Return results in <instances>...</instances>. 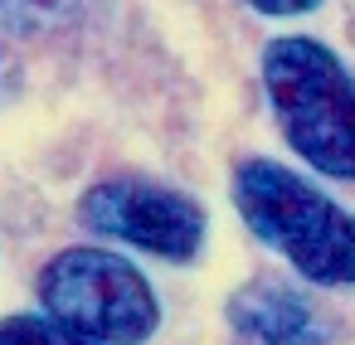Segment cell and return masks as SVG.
<instances>
[{"instance_id": "obj_8", "label": "cell", "mask_w": 355, "mask_h": 345, "mask_svg": "<svg viewBox=\"0 0 355 345\" xmlns=\"http://www.w3.org/2000/svg\"><path fill=\"white\" fill-rule=\"evenodd\" d=\"M10 83H15V73H10V59H6V49H0V98H10Z\"/></svg>"}, {"instance_id": "obj_7", "label": "cell", "mask_w": 355, "mask_h": 345, "mask_svg": "<svg viewBox=\"0 0 355 345\" xmlns=\"http://www.w3.org/2000/svg\"><path fill=\"white\" fill-rule=\"evenodd\" d=\"M248 10H258V15H272V20H287V15H306V10H316L321 0H243Z\"/></svg>"}, {"instance_id": "obj_6", "label": "cell", "mask_w": 355, "mask_h": 345, "mask_svg": "<svg viewBox=\"0 0 355 345\" xmlns=\"http://www.w3.org/2000/svg\"><path fill=\"white\" fill-rule=\"evenodd\" d=\"M0 345H88L78 335H69L49 311L44 316H0Z\"/></svg>"}, {"instance_id": "obj_2", "label": "cell", "mask_w": 355, "mask_h": 345, "mask_svg": "<svg viewBox=\"0 0 355 345\" xmlns=\"http://www.w3.org/2000/svg\"><path fill=\"white\" fill-rule=\"evenodd\" d=\"M282 141L331 180H355V73L311 35H282L258 59Z\"/></svg>"}, {"instance_id": "obj_1", "label": "cell", "mask_w": 355, "mask_h": 345, "mask_svg": "<svg viewBox=\"0 0 355 345\" xmlns=\"http://www.w3.org/2000/svg\"><path fill=\"white\" fill-rule=\"evenodd\" d=\"M234 209L287 267L316 287H355V214L302 170L248 156L229 175Z\"/></svg>"}, {"instance_id": "obj_4", "label": "cell", "mask_w": 355, "mask_h": 345, "mask_svg": "<svg viewBox=\"0 0 355 345\" xmlns=\"http://www.w3.org/2000/svg\"><path fill=\"white\" fill-rule=\"evenodd\" d=\"M78 219L103 238H117L127 248H141L171 263H195L209 238L205 204L180 185H166L151 175H107L88 185L78 200Z\"/></svg>"}, {"instance_id": "obj_5", "label": "cell", "mask_w": 355, "mask_h": 345, "mask_svg": "<svg viewBox=\"0 0 355 345\" xmlns=\"http://www.w3.org/2000/svg\"><path fill=\"white\" fill-rule=\"evenodd\" d=\"M229 326L248 345H331L336 326L331 316L297 287L253 277L229 297Z\"/></svg>"}, {"instance_id": "obj_3", "label": "cell", "mask_w": 355, "mask_h": 345, "mask_svg": "<svg viewBox=\"0 0 355 345\" xmlns=\"http://www.w3.org/2000/svg\"><path fill=\"white\" fill-rule=\"evenodd\" d=\"M40 306L88 345H146L161 330V297L112 248H64L40 267Z\"/></svg>"}]
</instances>
